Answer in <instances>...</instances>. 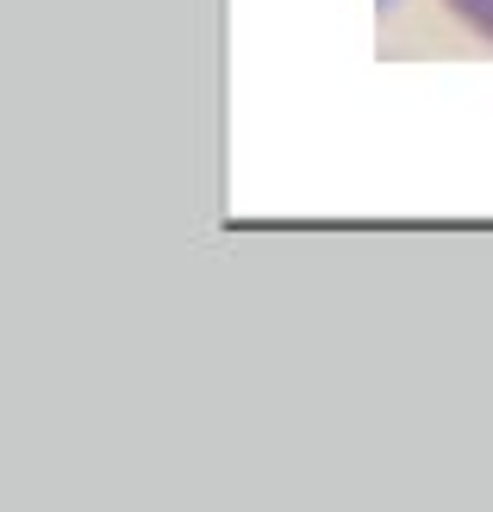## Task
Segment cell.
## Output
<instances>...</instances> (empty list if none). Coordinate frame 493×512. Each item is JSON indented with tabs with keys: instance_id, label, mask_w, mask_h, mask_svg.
<instances>
[{
	"instance_id": "cell-1",
	"label": "cell",
	"mask_w": 493,
	"mask_h": 512,
	"mask_svg": "<svg viewBox=\"0 0 493 512\" xmlns=\"http://www.w3.org/2000/svg\"><path fill=\"white\" fill-rule=\"evenodd\" d=\"M450 13H462V25H475L481 38H493V0H450Z\"/></svg>"
}]
</instances>
